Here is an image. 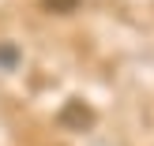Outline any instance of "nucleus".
<instances>
[{"instance_id": "f257e3e1", "label": "nucleus", "mask_w": 154, "mask_h": 146, "mask_svg": "<svg viewBox=\"0 0 154 146\" xmlns=\"http://www.w3.org/2000/svg\"><path fill=\"white\" fill-rule=\"evenodd\" d=\"M57 124H60V127H72V131H87V127L94 124V112H90V105H83L79 97H72V101L60 109Z\"/></svg>"}, {"instance_id": "f03ea898", "label": "nucleus", "mask_w": 154, "mask_h": 146, "mask_svg": "<svg viewBox=\"0 0 154 146\" xmlns=\"http://www.w3.org/2000/svg\"><path fill=\"white\" fill-rule=\"evenodd\" d=\"M49 11H57V15H68V11H75L79 7V0H42Z\"/></svg>"}, {"instance_id": "7ed1b4c3", "label": "nucleus", "mask_w": 154, "mask_h": 146, "mask_svg": "<svg viewBox=\"0 0 154 146\" xmlns=\"http://www.w3.org/2000/svg\"><path fill=\"white\" fill-rule=\"evenodd\" d=\"M0 64L11 67V64H15V49H8V45H4V49H0Z\"/></svg>"}]
</instances>
